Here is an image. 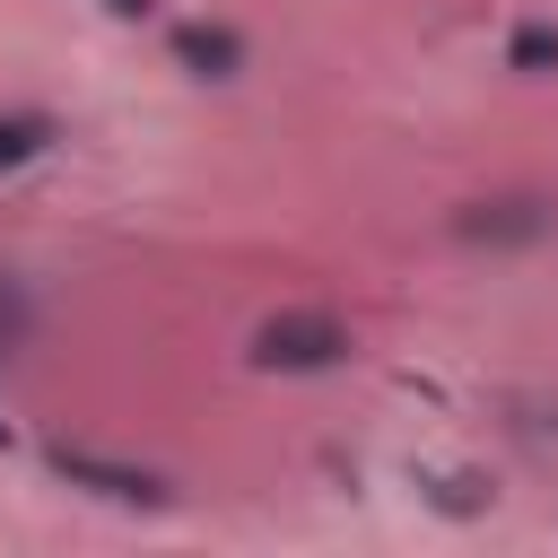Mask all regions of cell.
<instances>
[{"mask_svg":"<svg viewBox=\"0 0 558 558\" xmlns=\"http://www.w3.org/2000/svg\"><path fill=\"white\" fill-rule=\"evenodd\" d=\"M244 357H253L262 375H331V366L357 357V331H349L331 305H279V314L253 323Z\"/></svg>","mask_w":558,"mask_h":558,"instance_id":"1","label":"cell"},{"mask_svg":"<svg viewBox=\"0 0 558 558\" xmlns=\"http://www.w3.org/2000/svg\"><path fill=\"white\" fill-rule=\"evenodd\" d=\"M44 471H52L61 488L96 497V506H131V514H166V506H174V480H166V471L122 462V453H96V445H70V436L44 445Z\"/></svg>","mask_w":558,"mask_h":558,"instance_id":"2","label":"cell"},{"mask_svg":"<svg viewBox=\"0 0 558 558\" xmlns=\"http://www.w3.org/2000/svg\"><path fill=\"white\" fill-rule=\"evenodd\" d=\"M558 227V201L549 192H488V201H462L453 209V235L471 253H523Z\"/></svg>","mask_w":558,"mask_h":558,"instance_id":"3","label":"cell"},{"mask_svg":"<svg viewBox=\"0 0 558 558\" xmlns=\"http://www.w3.org/2000/svg\"><path fill=\"white\" fill-rule=\"evenodd\" d=\"M166 52H174V70H192V78H209V87H227V78L244 70V35L218 26V17H183V26L166 35Z\"/></svg>","mask_w":558,"mask_h":558,"instance_id":"4","label":"cell"},{"mask_svg":"<svg viewBox=\"0 0 558 558\" xmlns=\"http://www.w3.org/2000/svg\"><path fill=\"white\" fill-rule=\"evenodd\" d=\"M26 340H35V288L17 270H0V366L26 357Z\"/></svg>","mask_w":558,"mask_h":558,"instance_id":"5","label":"cell"},{"mask_svg":"<svg viewBox=\"0 0 558 558\" xmlns=\"http://www.w3.org/2000/svg\"><path fill=\"white\" fill-rule=\"evenodd\" d=\"M418 488H427V506H436V514H453V523L488 514V488H480L471 471H418Z\"/></svg>","mask_w":558,"mask_h":558,"instance_id":"6","label":"cell"},{"mask_svg":"<svg viewBox=\"0 0 558 558\" xmlns=\"http://www.w3.org/2000/svg\"><path fill=\"white\" fill-rule=\"evenodd\" d=\"M506 70H514V78H549V70H558V26L523 17V26L506 35Z\"/></svg>","mask_w":558,"mask_h":558,"instance_id":"7","label":"cell"},{"mask_svg":"<svg viewBox=\"0 0 558 558\" xmlns=\"http://www.w3.org/2000/svg\"><path fill=\"white\" fill-rule=\"evenodd\" d=\"M44 148H52V122H44V113H0V174L35 166Z\"/></svg>","mask_w":558,"mask_h":558,"instance_id":"8","label":"cell"},{"mask_svg":"<svg viewBox=\"0 0 558 558\" xmlns=\"http://www.w3.org/2000/svg\"><path fill=\"white\" fill-rule=\"evenodd\" d=\"M157 0H105V17H148Z\"/></svg>","mask_w":558,"mask_h":558,"instance_id":"9","label":"cell"},{"mask_svg":"<svg viewBox=\"0 0 558 558\" xmlns=\"http://www.w3.org/2000/svg\"><path fill=\"white\" fill-rule=\"evenodd\" d=\"M0 445H9V418H0Z\"/></svg>","mask_w":558,"mask_h":558,"instance_id":"10","label":"cell"}]
</instances>
